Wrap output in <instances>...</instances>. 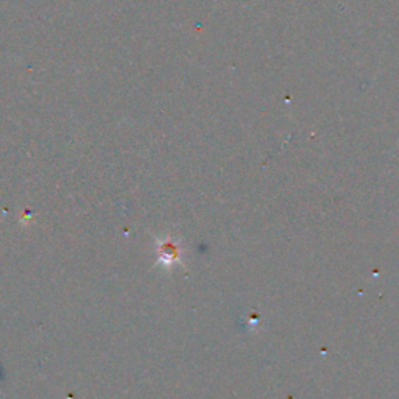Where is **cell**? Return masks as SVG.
<instances>
[{"label":"cell","mask_w":399,"mask_h":399,"mask_svg":"<svg viewBox=\"0 0 399 399\" xmlns=\"http://www.w3.org/2000/svg\"><path fill=\"white\" fill-rule=\"evenodd\" d=\"M156 254H158V262L156 265L164 267L165 270H170L173 265L181 264V241L180 239H175L173 236H164V237H156Z\"/></svg>","instance_id":"6da1fadb"}]
</instances>
